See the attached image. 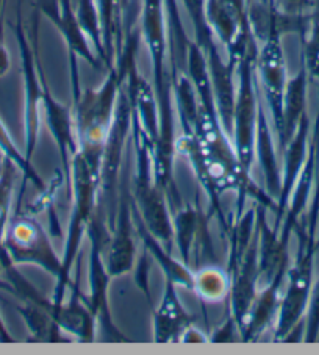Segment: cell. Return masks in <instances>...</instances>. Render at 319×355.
<instances>
[{
	"instance_id": "cell-16",
	"label": "cell",
	"mask_w": 319,
	"mask_h": 355,
	"mask_svg": "<svg viewBox=\"0 0 319 355\" xmlns=\"http://www.w3.org/2000/svg\"><path fill=\"white\" fill-rule=\"evenodd\" d=\"M193 320L177 295V285L166 279L163 297L158 309L153 311V340L157 343H180L185 330Z\"/></svg>"
},
{
	"instance_id": "cell-10",
	"label": "cell",
	"mask_w": 319,
	"mask_h": 355,
	"mask_svg": "<svg viewBox=\"0 0 319 355\" xmlns=\"http://www.w3.org/2000/svg\"><path fill=\"white\" fill-rule=\"evenodd\" d=\"M36 10L41 15H44L49 21L53 24V27L58 30V33L63 36L67 49V57H69L71 67V87L72 97H78L82 87H80L78 77V64L77 58L87 61L89 66L101 69L103 63L97 57L94 47L91 46L88 36L80 27L76 16L72 0H36Z\"/></svg>"
},
{
	"instance_id": "cell-17",
	"label": "cell",
	"mask_w": 319,
	"mask_h": 355,
	"mask_svg": "<svg viewBox=\"0 0 319 355\" xmlns=\"http://www.w3.org/2000/svg\"><path fill=\"white\" fill-rule=\"evenodd\" d=\"M286 274L288 272L277 274L268 285L261 286L259 290V295L255 297L252 309H250L246 318V322H244L241 332H239L241 341H257L277 318L282 301L280 290L286 280Z\"/></svg>"
},
{
	"instance_id": "cell-4",
	"label": "cell",
	"mask_w": 319,
	"mask_h": 355,
	"mask_svg": "<svg viewBox=\"0 0 319 355\" xmlns=\"http://www.w3.org/2000/svg\"><path fill=\"white\" fill-rule=\"evenodd\" d=\"M3 244L13 265H33L52 275L57 282L52 297L55 302H63L66 290L77 286L64 269L63 257L55 252L47 232L32 213L19 211L17 207V211L10 216Z\"/></svg>"
},
{
	"instance_id": "cell-13",
	"label": "cell",
	"mask_w": 319,
	"mask_h": 355,
	"mask_svg": "<svg viewBox=\"0 0 319 355\" xmlns=\"http://www.w3.org/2000/svg\"><path fill=\"white\" fill-rule=\"evenodd\" d=\"M40 72L42 82V113H44L49 132H51L55 144L58 148L61 157V173L64 174L66 185L69 188L71 164L74 157L78 152V139L76 132V121H74V112L52 94V91L46 82L42 64L40 67Z\"/></svg>"
},
{
	"instance_id": "cell-28",
	"label": "cell",
	"mask_w": 319,
	"mask_h": 355,
	"mask_svg": "<svg viewBox=\"0 0 319 355\" xmlns=\"http://www.w3.org/2000/svg\"><path fill=\"white\" fill-rule=\"evenodd\" d=\"M0 149H2L5 157L10 158V160L16 164L17 169L22 173L24 185H26L27 182H32V185L36 187L40 193L47 191L49 187L46 185L44 180L41 179L38 171L33 168L32 162H28L26 155H22V152L16 148V144L13 143V139H11L7 127L3 125L2 121H0Z\"/></svg>"
},
{
	"instance_id": "cell-31",
	"label": "cell",
	"mask_w": 319,
	"mask_h": 355,
	"mask_svg": "<svg viewBox=\"0 0 319 355\" xmlns=\"http://www.w3.org/2000/svg\"><path fill=\"white\" fill-rule=\"evenodd\" d=\"M210 341L205 334H202L198 327H194V324H191L185 332H183L180 343H207Z\"/></svg>"
},
{
	"instance_id": "cell-27",
	"label": "cell",
	"mask_w": 319,
	"mask_h": 355,
	"mask_svg": "<svg viewBox=\"0 0 319 355\" xmlns=\"http://www.w3.org/2000/svg\"><path fill=\"white\" fill-rule=\"evenodd\" d=\"M302 38V63L310 80L319 87V0L313 5L309 26Z\"/></svg>"
},
{
	"instance_id": "cell-23",
	"label": "cell",
	"mask_w": 319,
	"mask_h": 355,
	"mask_svg": "<svg viewBox=\"0 0 319 355\" xmlns=\"http://www.w3.org/2000/svg\"><path fill=\"white\" fill-rule=\"evenodd\" d=\"M193 272V291L202 302L218 304L229 299L232 286L229 269L219 265H207Z\"/></svg>"
},
{
	"instance_id": "cell-24",
	"label": "cell",
	"mask_w": 319,
	"mask_h": 355,
	"mask_svg": "<svg viewBox=\"0 0 319 355\" xmlns=\"http://www.w3.org/2000/svg\"><path fill=\"white\" fill-rule=\"evenodd\" d=\"M277 16L282 33H299L302 36L309 26L315 0H265Z\"/></svg>"
},
{
	"instance_id": "cell-11",
	"label": "cell",
	"mask_w": 319,
	"mask_h": 355,
	"mask_svg": "<svg viewBox=\"0 0 319 355\" xmlns=\"http://www.w3.org/2000/svg\"><path fill=\"white\" fill-rule=\"evenodd\" d=\"M255 76L271 114L274 132L279 135L284 119V99L288 82L280 30L273 28L261 41L255 57Z\"/></svg>"
},
{
	"instance_id": "cell-20",
	"label": "cell",
	"mask_w": 319,
	"mask_h": 355,
	"mask_svg": "<svg viewBox=\"0 0 319 355\" xmlns=\"http://www.w3.org/2000/svg\"><path fill=\"white\" fill-rule=\"evenodd\" d=\"M255 158H259L263 175H265L266 193L277 202L282 189V171L279 168L277 152L273 144L271 127H269L265 105L261 102L259 105V119H257Z\"/></svg>"
},
{
	"instance_id": "cell-5",
	"label": "cell",
	"mask_w": 319,
	"mask_h": 355,
	"mask_svg": "<svg viewBox=\"0 0 319 355\" xmlns=\"http://www.w3.org/2000/svg\"><path fill=\"white\" fill-rule=\"evenodd\" d=\"M294 234L298 235V255L286 274V290L282 296L279 315L275 320L273 341L280 343L291 330L304 321L310 291L313 286V266L318 250L316 235L307 232L305 223L300 219Z\"/></svg>"
},
{
	"instance_id": "cell-8",
	"label": "cell",
	"mask_w": 319,
	"mask_h": 355,
	"mask_svg": "<svg viewBox=\"0 0 319 355\" xmlns=\"http://www.w3.org/2000/svg\"><path fill=\"white\" fill-rule=\"evenodd\" d=\"M67 194L72 202V213L69 227L66 234V244L63 252V265L67 272H72V265L77 259L80 244L87 229L93 219L97 207V194H99V177L91 171L85 157L76 154L71 164V182Z\"/></svg>"
},
{
	"instance_id": "cell-34",
	"label": "cell",
	"mask_w": 319,
	"mask_h": 355,
	"mask_svg": "<svg viewBox=\"0 0 319 355\" xmlns=\"http://www.w3.org/2000/svg\"><path fill=\"white\" fill-rule=\"evenodd\" d=\"M3 8H5V0H0V35L3 33Z\"/></svg>"
},
{
	"instance_id": "cell-29",
	"label": "cell",
	"mask_w": 319,
	"mask_h": 355,
	"mask_svg": "<svg viewBox=\"0 0 319 355\" xmlns=\"http://www.w3.org/2000/svg\"><path fill=\"white\" fill-rule=\"evenodd\" d=\"M305 329H304V340L307 343H313L318 340L319 335V279L316 284L311 286L309 305L305 311Z\"/></svg>"
},
{
	"instance_id": "cell-18",
	"label": "cell",
	"mask_w": 319,
	"mask_h": 355,
	"mask_svg": "<svg viewBox=\"0 0 319 355\" xmlns=\"http://www.w3.org/2000/svg\"><path fill=\"white\" fill-rule=\"evenodd\" d=\"M133 223H135L137 235L141 238V241H143L144 250L158 263L160 268L163 269L164 279L173 280L177 285V288H179V286H183V288L193 291V280H194L193 269L187 266L183 261H177L173 259L171 250L164 246L162 241L157 240L149 230H147L135 205H133Z\"/></svg>"
},
{
	"instance_id": "cell-9",
	"label": "cell",
	"mask_w": 319,
	"mask_h": 355,
	"mask_svg": "<svg viewBox=\"0 0 319 355\" xmlns=\"http://www.w3.org/2000/svg\"><path fill=\"white\" fill-rule=\"evenodd\" d=\"M87 236L91 244L89 249V296L87 297V304L94 315L97 326L101 327L102 334L105 335V341H130L127 336L116 327L113 322L112 313H110L108 305V286L112 277L107 271L105 261H103V249L110 236V229L107 223L97 215H93V219L87 229Z\"/></svg>"
},
{
	"instance_id": "cell-30",
	"label": "cell",
	"mask_w": 319,
	"mask_h": 355,
	"mask_svg": "<svg viewBox=\"0 0 319 355\" xmlns=\"http://www.w3.org/2000/svg\"><path fill=\"white\" fill-rule=\"evenodd\" d=\"M236 334L239 335L238 324L235 320H233V316L230 315L229 318H227L223 326L214 330L212 336H208V340H210L212 343H232V341L238 340Z\"/></svg>"
},
{
	"instance_id": "cell-6",
	"label": "cell",
	"mask_w": 319,
	"mask_h": 355,
	"mask_svg": "<svg viewBox=\"0 0 319 355\" xmlns=\"http://www.w3.org/2000/svg\"><path fill=\"white\" fill-rule=\"evenodd\" d=\"M259 46L248 49L236 66L238 87L233 107L232 143L243 168L250 174L255 163L257 119H259V83L255 76V57Z\"/></svg>"
},
{
	"instance_id": "cell-35",
	"label": "cell",
	"mask_w": 319,
	"mask_h": 355,
	"mask_svg": "<svg viewBox=\"0 0 319 355\" xmlns=\"http://www.w3.org/2000/svg\"><path fill=\"white\" fill-rule=\"evenodd\" d=\"M5 162H7V157H5V154L2 152V149H0V175H2V173H3Z\"/></svg>"
},
{
	"instance_id": "cell-12",
	"label": "cell",
	"mask_w": 319,
	"mask_h": 355,
	"mask_svg": "<svg viewBox=\"0 0 319 355\" xmlns=\"http://www.w3.org/2000/svg\"><path fill=\"white\" fill-rule=\"evenodd\" d=\"M135 223H133V200L132 188L128 185V179L122 174V182L119 183L118 208L116 216L110 230L108 241L103 249V261H105L110 277L116 279L119 275L130 272L135 265Z\"/></svg>"
},
{
	"instance_id": "cell-2",
	"label": "cell",
	"mask_w": 319,
	"mask_h": 355,
	"mask_svg": "<svg viewBox=\"0 0 319 355\" xmlns=\"http://www.w3.org/2000/svg\"><path fill=\"white\" fill-rule=\"evenodd\" d=\"M127 76V55L122 52L116 64L108 69L99 88L80 91L74 99V121L78 139V150L93 173L101 179V166L105 152L110 128L113 124L116 103Z\"/></svg>"
},
{
	"instance_id": "cell-22",
	"label": "cell",
	"mask_w": 319,
	"mask_h": 355,
	"mask_svg": "<svg viewBox=\"0 0 319 355\" xmlns=\"http://www.w3.org/2000/svg\"><path fill=\"white\" fill-rule=\"evenodd\" d=\"M17 311L26 321L32 338L30 341L40 343H71L72 338L67 336L63 329H61L53 316L49 313L44 305L33 304V302H22L17 305Z\"/></svg>"
},
{
	"instance_id": "cell-19",
	"label": "cell",
	"mask_w": 319,
	"mask_h": 355,
	"mask_svg": "<svg viewBox=\"0 0 319 355\" xmlns=\"http://www.w3.org/2000/svg\"><path fill=\"white\" fill-rule=\"evenodd\" d=\"M307 87H309V74H307V69L302 63L298 74L288 78L286 82L284 119H282V128L277 135L280 152H284L288 141L296 133L299 122L307 114Z\"/></svg>"
},
{
	"instance_id": "cell-7",
	"label": "cell",
	"mask_w": 319,
	"mask_h": 355,
	"mask_svg": "<svg viewBox=\"0 0 319 355\" xmlns=\"http://www.w3.org/2000/svg\"><path fill=\"white\" fill-rule=\"evenodd\" d=\"M38 10L33 21V40L28 38L22 24L21 13H17L15 24V36L19 47L21 71L24 78V133H26V158L32 162L36 144L40 138L41 114H42V82H41V58L38 44Z\"/></svg>"
},
{
	"instance_id": "cell-26",
	"label": "cell",
	"mask_w": 319,
	"mask_h": 355,
	"mask_svg": "<svg viewBox=\"0 0 319 355\" xmlns=\"http://www.w3.org/2000/svg\"><path fill=\"white\" fill-rule=\"evenodd\" d=\"M76 16L80 27L88 36L91 46L94 47L97 57L101 58L103 66H107L105 51H103V40H102V26L99 7L97 0H77L76 3Z\"/></svg>"
},
{
	"instance_id": "cell-25",
	"label": "cell",
	"mask_w": 319,
	"mask_h": 355,
	"mask_svg": "<svg viewBox=\"0 0 319 355\" xmlns=\"http://www.w3.org/2000/svg\"><path fill=\"white\" fill-rule=\"evenodd\" d=\"M17 166L7 158L5 162L3 173L0 175V261H2V271L10 266H13V261L10 260V257L5 250V232L8 227L10 221V210H11V200H13V191H15V183L17 175Z\"/></svg>"
},
{
	"instance_id": "cell-33",
	"label": "cell",
	"mask_w": 319,
	"mask_h": 355,
	"mask_svg": "<svg viewBox=\"0 0 319 355\" xmlns=\"http://www.w3.org/2000/svg\"><path fill=\"white\" fill-rule=\"evenodd\" d=\"M0 343H15V338L8 332V329L5 327L2 318H0Z\"/></svg>"
},
{
	"instance_id": "cell-21",
	"label": "cell",
	"mask_w": 319,
	"mask_h": 355,
	"mask_svg": "<svg viewBox=\"0 0 319 355\" xmlns=\"http://www.w3.org/2000/svg\"><path fill=\"white\" fill-rule=\"evenodd\" d=\"M207 223L202 216L199 207L179 205L173 213L174 240L180 252V260L189 266L191 263L193 246L202 232H205Z\"/></svg>"
},
{
	"instance_id": "cell-1",
	"label": "cell",
	"mask_w": 319,
	"mask_h": 355,
	"mask_svg": "<svg viewBox=\"0 0 319 355\" xmlns=\"http://www.w3.org/2000/svg\"><path fill=\"white\" fill-rule=\"evenodd\" d=\"M141 35L150 55L153 91L160 116V135L152 152L153 177L164 193L175 187L173 168L175 137L173 122V78L166 67L169 44L164 0H143L141 5Z\"/></svg>"
},
{
	"instance_id": "cell-3",
	"label": "cell",
	"mask_w": 319,
	"mask_h": 355,
	"mask_svg": "<svg viewBox=\"0 0 319 355\" xmlns=\"http://www.w3.org/2000/svg\"><path fill=\"white\" fill-rule=\"evenodd\" d=\"M130 138L135 150V162H137L132 179L133 205L147 230L171 250L174 230L166 193L157 185L155 177H153V144L144 128L141 127L133 108Z\"/></svg>"
},
{
	"instance_id": "cell-14",
	"label": "cell",
	"mask_w": 319,
	"mask_h": 355,
	"mask_svg": "<svg viewBox=\"0 0 319 355\" xmlns=\"http://www.w3.org/2000/svg\"><path fill=\"white\" fill-rule=\"evenodd\" d=\"M230 315L236 321L239 332L246 322L252 304L260 290V268H259V227L250 241L246 254L230 269ZM241 340V338H239Z\"/></svg>"
},
{
	"instance_id": "cell-32",
	"label": "cell",
	"mask_w": 319,
	"mask_h": 355,
	"mask_svg": "<svg viewBox=\"0 0 319 355\" xmlns=\"http://www.w3.org/2000/svg\"><path fill=\"white\" fill-rule=\"evenodd\" d=\"M10 69V55L3 44L2 35H0V77H3Z\"/></svg>"
},
{
	"instance_id": "cell-15",
	"label": "cell",
	"mask_w": 319,
	"mask_h": 355,
	"mask_svg": "<svg viewBox=\"0 0 319 355\" xmlns=\"http://www.w3.org/2000/svg\"><path fill=\"white\" fill-rule=\"evenodd\" d=\"M309 138H310V119L305 114L294 137L288 141L286 148L284 149V171H282V189L277 199V208H275V223L274 229L280 232V225L284 223L288 204H290L293 189L302 171L307 154H309Z\"/></svg>"
},
{
	"instance_id": "cell-36",
	"label": "cell",
	"mask_w": 319,
	"mask_h": 355,
	"mask_svg": "<svg viewBox=\"0 0 319 355\" xmlns=\"http://www.w3.org/2000/svg\"><path fill=\"white\" fill-rule=\"evenodd\" d=\"M316 244H318V248H319V240H318V241H316Z\"/></svg>"
}]
</instances>
